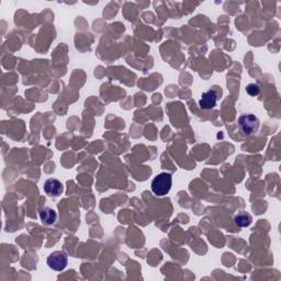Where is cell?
Returning <instances> with one entry per match:
<instances>
[{"instance_id": "ba28073f", "label": "cell", "mask_w": 281, "mask_h": 281, "mask_svg": "<svg viewBox=\"0 0 281 281\" xmlns=\"http://www.w3.org/2000/svg\"><path fill=\"white\" fill-rule=\"evenodd\" d=\"M246 92L248 93L249 96H252V97H256L259 95V92H260V88L258 85L256 84H249L248 86L246 87Z\"/></svg>"}, {"instance_id": "277c9868", "label": "cell", "mask_w": 281, "mask_h": 281, "mask_svg": "<svg viewBox=\"0 0 281 281\" xmlns=\"http://www.w3.org/2000/svg\"><path fill=\"white\" fill-rule=\"evenodd\" d=\"M43 189L45 191V194L48 197H60L63 194L64 187L62 185V182L59 179H54V178H50L45 181V184L43 186Z\"/></svg>"}, {"instance_id": "6da1fadb", "label": "cell", "mask_w": 281, "mask_h": 281, "mask_svg": "<svg viewBox=\"0 0 281 281\" xmlns=\"http://www.w3.org/2000/svg\"><path fill=\"white\" fill-rule=\"evenodd\" d=\"M173 185V177L171 173H162L159 175L156 176L153 181H151V190L156 195H167L172 189Z\"/></svg>"}, {"instance_id": "52a82bcc", "label": "cell", "mask_w": 281, "mask_h": 281, "mask_svg": "<svg viewBox=\"0 0 281 281\" xmlns=\"http://www.w3.org/2000/svg\"><path fill=\"white\" fill-rule=\"evenodd\" d=\"M234 221L236 223V225H238L239 227H246V226L251 225L252 216L249 213H246V212L238 213V216H235Z\"/></svg>"}, {"instance_id": "3957f363", "label": "cell", "mask_w": 281, "mask_h": 281, "mask_svg": "<svg viewBox=\"0 0 281 281\" xmlns=\"http://www.w3.org/2000/svg\"><path fill=\"white\" fill-rule=\"evenodd\" d=\"M68 262V257L64 252L56 251L53 252L50 256L47 257V265L51 269L56 271H62L66 268Z\"/></svg>"}, {"instance_id": "8992f818", "label": "cell", "mask_w": 281, "mask_h": 281, "mask_svg": "<svg viewBox=\"0 0 281 281\" xmlns=\"http://www.w3.org/2000/svg\"><path fill=\"white\" fill-rule=\"evenodd\" d=\"M56 217H57L56 212L51 208H44L43 210L40 212V218H41V221L44 225L54 224Z\"/></svg>"}, {"instance_id": "7a4b0ae2", "label": "cell", "mask_w": 281, "mask_h": 281, "mask_svg": "<svg viewBox=\"0 0 281 281\" xmlns=\"http://www.w3.org/2000/svg\"><path fill=\"white\" fill-rule=\"evenodd\" d=\"M238 124L240 132L243 133L244 135H252L258 130V127H259V120L257 117H255L254 114H243L242 117H239L238 119Z\"/></svg>"}, {"instance_id": "5b68a950", "label": "cell", "mask_w": 281, "mask_h": 281, "mask_svg": "<svg viewBox=\"0 0 281 281\" xmlns=\"http://www.w3.org/2000/svg\"><path fill=\"white\" fill-rule=\"evenodd\" d=\"M217 99H218L217 92L214 90V89H211V90L203 92L202 96H201V99H200V101H199L200 108L203 109V110L213 109L216 105Z\"/></svg>"}]
</instances>
